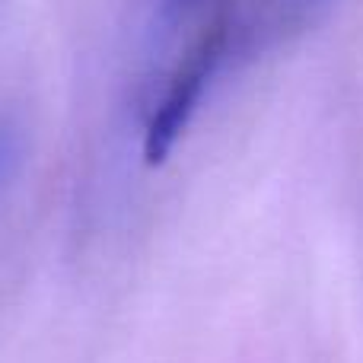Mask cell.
<instances>
[{
    "mask_svg": "<svg viewBox=\"0 0 363 363\" xmlns=\"http://www.w3.org/2000/svg\"><path fill=\"white\" fill-rule=\"evenodd\" d=\"M23 160V134L10 118H0V191L16 176Z\"/></svg>",
    "mask_w": 363,
    "mask_h": 363,
    "instance_id": "1",
    "label": "cell"
},
{
    "mask_svg": "<svg viewBox=\"0 0 363 363\" xmlns=\"http://www.w3.org/2000/svg\"><path fill=\"white\" fill-rule=\"evenodd\" d=\"M211 4L213 0H157L160 26H166V29H182V26H188Z\"/></svg>",
    "mask_w": 363,
    "mask_h": 363,
    "instance_id": "2",
    "label": "cell"
}]
</instances>
